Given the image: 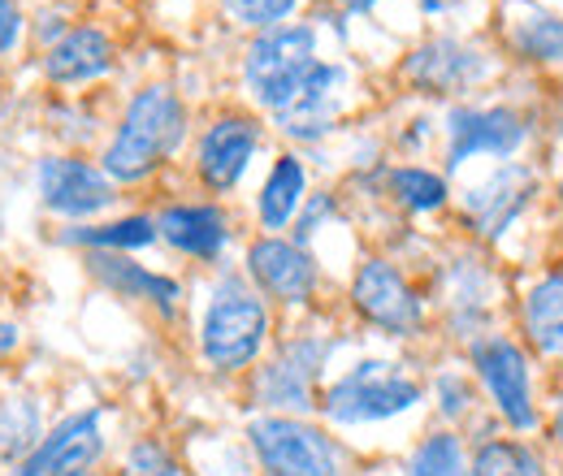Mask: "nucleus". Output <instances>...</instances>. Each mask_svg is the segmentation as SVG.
<instances>
[{
  "instance_id": "38",
  "label": "nucleus",
  "mask_w": 563,
  "mask_h": 476,
  "mask_svg": "<svg viewBox=\"0 0 563 476\" xmlns=\"http://www.w3.org/2000/svg\"><path fill=\"white\" fill-rule=\"evenodd\" d=\"M560 204H563V178H560Z\"/></svg>"
},
{
  "instance_id": "31",
  "label": "nucleus",
  "mask_w": 563,
  "mask_h": 476,
  "mask_svg": "<svg viewBox=\"0 0 563 476\" xmlns=\"http://www.w3.org/2000/svg\"><path fill=\"white\" fill-rule=\"evenodd\" d=\"M22 40V4L18 0H0V57L13 53Z\"/></svg>"
},
{
  "instance_id": "25",
  "label": "nucleus",
  "mask_w": 563,
  "mask_h": 476,
  "mask_svg": "<svg viewBox=\"0 0 563 476\" xmlns=\"http://www.w3.org/2000/svg\"><path fill=\"white\" fill-rule=\"evenodd\" d=\"M408 476H473V464L464 460V446L455 433H433L408 460Z\"/></svg>"
},
{
  "instance_id": "32",
  "label": "nucleus",
  "mask_w": 563,
  "mask_h": 476,
  "mask_svg": "<svg viewBox=\"0 0 563 476\" xmlns=\"http://www.w3.org/2000/svg\"><path fill=\"white\" fill-rule=\"evenodd\" d=\"M438 395H442V408L451 411V416H460V411L468 408V390H464V381H455V377H442V381H438Z\"/></svg>"
},
{
  "instance_id": "12",
  "label": "nucleus",
  "mask_w": 563,
  "mask_h": 476,
  "mask_svg": "<svg viewBox=\"0 0 563 476\" xmlns=\"http://www.w3.org/2000/svg\"><path fill=\"white\" fill-rule=\"evenodd\" d=\"M256 147H261V122L256 118H247V113L217 118L200 135V147H196V169H200L205 187L217 191V196L234 191L243 182Z\"/></svg>"
},
{
  "instance_id": "21",
  "label": "nucleus",
  "mask_w": 563,
  "mask_h": 476,
  "mask_svg": "<svg viewBox=\"0 0 563 476\" xmlns=\"http://www.w3.org/2000/svg\"><path fill=\"white\" fill-rule=\"evenodd\" d=\"M303 200H308V169L295 152H286L274 160V169H269V178L256 196V217H261L265 230H282L299 217Z\"/></svg>"
},
{
  "instance_id": "6",
  "label": "nucleus",
  "mask_w": 563,
  "mask_h": 476,
  "mask_svg": "<svg viewBox=\"0 0 563 476\" xmlns=\"http://www.w3.org/2000/svg\"><path fill=\"white\" fill-rule=\"evenodd\" d=\"M442 135H446V169H460L473 156L511 160L525 147L529 126L507 104H455L442 122Z\"/></svg>"
},
{
  "instance_id": "35",
  "label": "nucleus",
  "mask_w": 563,
  "mask_h": 476,
  "mask_svg": "<svg viewBox=\"0 0 563 476\" xmlns=\"http://www.w3.org/2000/svg\"><path fill=\"white\" fill-rule=\"evenodd\" d=\"M421 9L424 13H442V9H446V0H421Z\"/></svg>"
},
{
  "instance_id": "23",
  "label": "nucleus",
  "mask_w": 563,
  "mask_h": 476,
  "mask_svg": "<svg viewBox=\"0 0 563 476\" xmlns=\"http://www.w3.org/2000/svg\"><path fill=\"white\" fill-rule=\"evenodd\" d=\"M66 239L82 243V247H96V252H135V247L156 243L161 234H156L152 217H122V221H109V225H78Z\"/></svg>"
},
{
  "instance_id": "10",
  "label": "nucleus",
  "mask_w": 563,
  "mask_h": 476,
  "mask_svg": "<svg viewBox=\"0 0 563 476\" xmlns=\"http://www.w3.org/2000/svg\"><path fill=\"white\" fill-rule=\"evenodd\" d=\"M100 451H104L100 411H78V416H66L62 424H53L13 476H82L100 460Z\"/></svg>"
},
{
  "instance_id": "19",
  "label": "nucleus",
  "mask_w": 563,
  "mask_h": 476,
  "mask_svg": "<svg viewBox=\"0 0 563 476\" xmlns=\"http://www.w3.org/2000/svg\"><path fill=\"white\" fill-rule=\"evenodd\" d=\"M156 234L183 256L217 261L230 243V221L217 204H169L156 217Z\"/></svg>"
},
{
  "instance_id": "8",
  "label": "nucleus",
  "mask_w": 563,
  "mask_h": 476,
  "mask_svg": "<svg viewBox=\"0 0 563 476\" xmlns=\"http://www.w3.org/2000/svg\"><path fill=\"white\" fill-rule=\"evenodd\" d=\"M352 303L368 325H377V330H386L395 339L417 334L424 321L417 290L404 281V273L395 269L390 261H364L360 265L352 281Z\"/></svg>"
},
{
  "instance_id": "20",
  "label": "nucleus",
  "mask_w": 563,
  "mask_h": 476,
  "mask_svg": "<svg viewBox=\"0 0 563 476\" xmlns=\"http://www.w3.org/2000/svg\"><path fill=\"white\" fill-rule=\"evenodd\" d=\"M87 269H91V277H100L109 290H118V295H126V299H152L161 312H174V303L183 299V290H178L174 277L143 269V265L118 256V252H96V256H87Z\"/></svg>"
},
{
  "instance_id": "5",
  "label": "nucleus",
  "mask_w": 563,
  "mask_h": 476,
  "mask_svg": "<svg viewBox=\"0 0 563 476\" xmlns=\"http://www.w3.org/2000/svg\"><path fill=\"white\" fill-rule=\"evenodd\" d=\"M252 451L269 476H343L334 442L295 416H256L247 424Z\"/></svg>"
},
{
  "instance_id": "17",
  "label": "nucleus",
  "mask_w": 563,
  "mask_h": 476,
  "mask_svg": "<svg viewBox=\"0 0 563 476\" xmlns=\"http://www.w3.org/2000/svg\"><path fill=\"white\" fill-rule=\"evenodd\" d=\"M503 35H507V48L533 66H560L563 62V13H551L538 0H507Z\"/></svg>"
},
{
  "instance_id": "27",
  "label": "nucleus",
  "mask_w": 563,
  "mask_h": 476,
  "mask_svg": "<svg viewBox=\"0 0 563 476\" xmlns=\"http://www.w3.org/2000/svg\"><path fill=\"white\" fill-rule=\"evenodd\" d=\"M473 476H547L542 460L520 442H486L473 460Z\"/></svg>"
},
{
  "instance_id": "3",
  "label": "nucleus",
  "mask_w": 563,
  "mask_h": 476,
  "mask_svg": "<svg viewBox=\"0 0 563 476\" xmlns=\"http://www.w3.org/2000/svg\"><path fill=\"white\" fill-rule=\"evenodd\" d=\"M269 339V308L256 290H247L243 281L225 277L209 299L205 325H200V351L212 368H243L261 355V346Z\"/></svg>"
},
{
  "instance_id": "1",
  "label": "nucleus",
  "mask_w": 563,
  "mask_h": 476,
  "mask_svg": "<svg viewBox=\"0 0 563 476\" xmlns=\"http://www.w3.org/2000/svg\"><path fill=\"white\" fill-rule=\"evenodd\" d=\"M187 139V104L165 82H152L135 91V100L122 113L118 135L109 139L100 169L113 182H143L156 165H165Z\"/></svg>"
},
{
  "instance_id": "18",
  "label": "nucleus",
  "mask_w": 563,
  "mask_h": 476,
  "mask_svg": "<svg viewBox=\"0 0 563 476\" xmlns=\"http://www.w3.org/2000/svg\"><path fill=\"white\" fill-rule=\"evenodd\" d=\"M113 69V40L100 26H70L44 53V78L57 87H78Z\"/></svg>"
},
{
  "instance_id": "28",
  "label": "nucleus",
  "mask_w": 563,
  "mask_h": 476,
  "mask_svg": "<svg viewBox=\"0 0 563 476\" xmlns=\"http://www.w3.org/2000/svg\"><path fill=\"white\" fill-rule=\"evenodd\" d=\"M221 9H225L239 26H252V31L261 35V31H269V26H282V22L299 9V0H221Z\"/></svg>"
},
{
  "instance_id": "16",
  "label": "nucleus",
  "mask_w": 563,
  "mask_h": 476,
  "mask_svg": "<svg viewBox=\"0 0 563 476\" xmlns=\"http://www.w3.org/2000/svg\"><path fill=\"white\" fill-rule=\"evenodd\" d=\"M538 196V174L520 160H503L490 178H482L477 187H468L464 196V208L473 217V225L486 234V239H498L503 230H511V221L533 204Z\"/></svg>"
},
{
  "instance_id": "14",
  "label": "nucleus",
  "mask_w": 563,
  "mask_h": 476,
  "mask_svg": "<svg viewBox=\"0 0 563 476\" xmlns=\"http://www.w3.org/2000/svg\"><path fill=\"white\" fill-rule=\"evenodd\" d=\"M473 368L486 381L490 399L507 416L511 429H533L538 411H533V390H529V359L516 342L486 339L473 346Z\"/></svg>"
},
{
  "instance_id": "9",
  "label": "nucleus",
  "mask_w": 563,
  "mask_h": 476,
  "mask_svg": "<svg viewBox=\"0 0 563 476\" xmlns=\"http://www.w3.org/2000/svg\"><path fill=\"white\" fill-rule=\"evenodd\" d=\"M490 74H494L490 57H486L482 48L455 40V35H433V40H424L421 48L404 62V78H408L412 87L429 91V96H464V91L482 87Z\"/></svg>"
},
{
  "instance_id": "7",
  "label": "nucleus",
  "mask_w": 563,
  "mask_h": 476,
  "mask_svg": "<svg viewBox=\"0 0 563 476\" xmlns=\"http://www.w3.org/2000/svg\"><path fill=\"white\" fill-rule=\"evenodd\" d=\"M35 191L48 212L74 221L96 217L113 204V178L82 156H44L35 165Z\"/></svg>"
},
{
  "instance_id": "11",
  "label": "nucleus",
  "mask_w": 563,
  "mask_h": 476,
  "mask_svg": "<svg viewBox=\"0 0 563 476\" xmlns=\"http://www.w3.org/2000/svg\"><path fill=\"white\" fill-rule=\"evenodd\" d=\"M347 82L352 74L339 62H317L308 82L299 87V96L278 113V126L286 139H299V143H317L325 139L339 118H343V100H347Z\"/></svg>"
},
{
  "instance_id": "34",
  "label": "nucleus",
  "mask_w": 563,
  "mask_h": 476,
  "mask_svg": "<svg viewBox=\"0 0 563 476\" xmlns=\"http://www.w3.org/2000/svg\"><path fill=\"white\" fill-rule=\"evenodd\" d=\"M339 4H343L347 13H368V9L377 4V0H339Z\"/></svg>"
},
{
  "instance_id": "15",
  "label": "nucleus",
  "mask_w": 563,
  "mask_h": 476,
  "mask_svg": "<svg viewBox=\"0 0 563 476\" xmlns=\"http://www.w3.org/2000/svg\"><path fill=\"white\" fill-rule=\"evenodd\" d=\"M247 273L256 277V286L265 295H274L282 303H308L317 295V281H321V269L308 256V247L278 239V234L256 239L247 247Z\"/></svg>"
},
{
  "instance_id": "30",
  "label": "nucleus",
  "mask_w": 563,
  "mask_h": 476,
  "mask_svg": "<svg viewBox=\"0 0 563 476\" xmlns=\"http://www.w3.org/2000/svg\"><path fill=\"white\" fill-rule=\"evenodd\" d=\"M330 212H334V200H330V196H312V200H303V212H299V230H295V243L303 247V243L317 234L321 217H330Z\"/></svg>"
},
{
  "instance_id": "36",
  "label": "nucleus",
  "mask_w": 563,
  "mask_h": 476,
  "mask_svg": "<svg viewBox=\"0 0 563 476\" xmlns=\"http://www.w3.org/2000/svg\"><path fill=\"white\" fill-rule=\"evenodd\" d=\"M551 424H555V438L563 442V399H560V408H555V420H551Z\"/></svg>"
},
{
  "instance_id": "13",
  "label": "nucleus",
  "mask_w": 563,
  "mask_h": 476,
  "mask_svg": "<svg viewBox=\"0 0 563 476\" xmlns=\"http://www.w3.org/2000/svg\"><path fill=\"white\" fill-rule=\"evenodd\" d=\"M325 359H330L325 339L303 334V339L286 342L278 359L256 377V399L278 411H308L312 408V386H317Z\"/></svg>"
},
{
  "instance_id": "22",
  "label": "nucleus",
  "mask_w": 563,
  "mask_h": 476,
  "mask_svg": "<svg viewBox=\"0 0 563 476\" xmlns=\"http://www.w3.org/2000/svg\"><path fill=\"white\" fill-rule=\"evenodd\" d=\"M525 330L542 355H563V269L547 273L525 299Z\"/></svg>"
},
{
  "instance_id": "26",
  "label": "nucleus",
  "mask_w": 563,
  "mask_h": 476,
  "mask_svg": "<svg viewBox=\"0 0 563 476\" xmlns=\"http://www.w3.org/2000/svg\"><path fill=\"white\" fill-rule=\"evenodd\" d=\"M40 411L26 399H9L0 403V460H13V455H31L35 442H40Z\"/></svg>"
},
{
  "instance_id": "37",
  "label": "nucleus",
  "mask_w": 563,
  "mask_h": 476,
  "mask_svg": "<svg viewBox=\"0 0 563 476\" xmlns=\"http://www.w3.org/2000/svg\"><path fill=\"white\" fill-rule=\"evenodd\" d=\"M555 126H560V135H563V100H560V109H555Z\"/></svg>"
},
{
  "instance_id": "24",
  "label": "nucleus",
  "mask_w": 563,
  "mask_h": 476,
  "mask_svg": "<svg viewBox=\"0 0 563 476\" xmlns=\"http://www.w3.org/2000/svg\"><path fill=\"white\" fill-rule=\"evenodd\" d=\"M390 191H395V200L404 208H412V212H433V208L446 204V178L442 174H433V169H421V165H399V169H390Z\"/></svg>"
},
{
  "instance_id": "4",
  "label": "nucleus",
  "mask_w": 563,
  "mask_h": 476,
  "mask_svg": "<svg viewBox=\"0 0 563 476\" xmlns=\"http://www.w3.org/2000/svg\"><path fill=\"white\" fill-rule=\"evenodd\" d=\"M417 403H421V381L417 377H408L399 364L364 359L325 390L321 408L334 424H373V420L404 416Z\"/></svg>"
},
{
  "instance_id": "29",
  "label": "nucleus",
  "mask_w": 563,
  "mask_h": 476,
  "mask_svg": "<svg viewBox=\"0 0 563 476\" xmlns=\"http://www.w3.org/2000/svg\"><path fill=\"white\" fill-rule=\"evenodd\" d=\"M126 476H178V464L156 446V442H140L126 455Z\"/></svg>"
},
{
  "instance_id": "33",
  "label": "nucleus",
  "mask_w": 563,
  "mask_h": 476,
  "mask_svg": "<svg viewBox=\"0 0 563 476\" xmlns=\"http://www.w3.org/2000/svg\"><path fill=\"white\" fill-rule=\"evenodd\" d=\"M13 346H18V325H4V321H0V355L13 351Z\"/></svg>"
},
{
  "instance_id": "2",
  "label": "nucleus",
  "mask_w": 563,
  "mask_h": 476,
  "mask_svg": "<svg viewBox=\"0 0 563 476\" xmlns=\"http://www.w3.org/2000/svg\"><path fill=\"white\" fill-rule=\"evenodd\" d=\"M317 62H321L317 57V26L312 22H282V26L261 31L247 44L243 87L261 109H269L278 118L282 109L299 96V87L308 82Z\"/></svg>"
}]
</instances>
